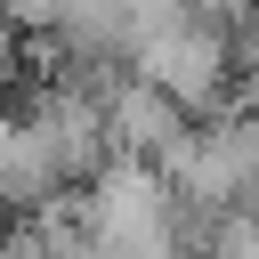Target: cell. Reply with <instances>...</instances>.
I'll use <instances>...</instances> for the list:
<instances>
[{
  "instance_id": "6da1fadb",
  "label": "cell",
  "mask_w": 259,
  "mask_h": 259,
  "mask_svg": "<svg viewBox=\"0 0 259 259\" xmlns=\"http://www.w3.org/2000/svg\"><path fill=\"white\" fill-rule=\"evenodd\" d=\"M97 130H105V154H130V162H162L194 121L162 97V89H146L138 73H121V81H105V97H97Z\"/></svg>"
}]
</instances>
